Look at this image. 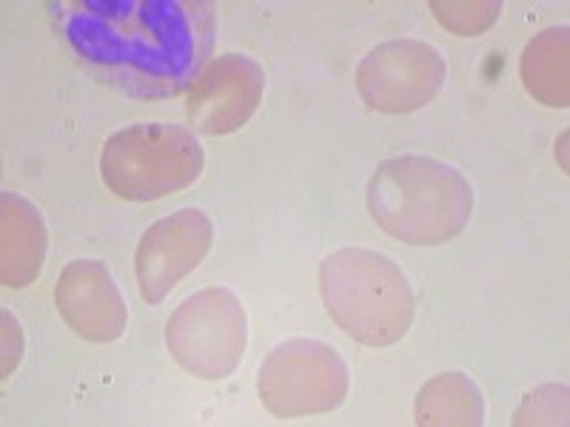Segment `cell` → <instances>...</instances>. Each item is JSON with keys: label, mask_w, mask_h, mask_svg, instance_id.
Listing matches in <instances>:
<instances>
[{"label": "cell", "mask_w": 570, "mask_h": 427, "mask_svg": "<svg viewBox=\"0 0 570 427\" xmlns=\"http://www.w3.org/2000/svg\"><path fill=\"white\" fill-rule=\"evenodd\" d=\"M203 175V146L195 131L171 123L120 129L100 151V177L117 197L155 202L180 195Z\"/></svg>", "instance_id": "obj_4"}, {"label": "cell", "mask_w": 570, "mask_h": 427, "mask_svg": "<svg viewBox=\"0 0 570 427\" xmlns=\"http://www.w3.org/2000/svg\"><path fill=\"white\" fill-rule=\"evenodd\" d=\"M71 38L89 58L135 71L142 80H166L175 89L195 54L197 32L183 3H83Z\"/></svg>", "instance_id": "obj_1"}, {"label": "cell", "mask_w": 570, "mask_h": 427, "mask_svg": "<svg viewBox=\"0 0 570 427\" xmlns=\"http://www.w3.org/2000/svg\"><path fill=\"white\" fill-rule=\"evenodd\" d=\"M166 345L175 363L197 379H226L240 368L248 345V317L228 288L191 294L166 322Z\"/></svg>", "instance_id": "obj_6"}, {"label": "cell", "mask_w": 570, "mask_h": 427, "mask_svg": "<svg viewBox=\"0 0 570 427\" xmlns=\"http://www.w3.org/2000/svg\"><path fill=\"white\" fill-rule=\"evenodd\" d=\"M570 34L568 27H551L528 40L522 52V83L533 100L553 109H564L570 103Z\"/></svg>", "instance_id": "obj_12"}, {"label": "cell", "mask_w": 570, "mask_h": 427, "mask_svg": "<svg viewBox=\"0 0 570 427\" xmlns=\"http://www.w3.org/2000/svg\"><path fill=\"white\" fill-rule=\"evenodd\" d=\"M320 291L331 319L368 348H389L409 334L416 302L394 259L371 248H340L320 266Z\"/></svg>", "instance_id": "obj_3"}, {"label": "cell", "mask_w": 570, "mask_h": 427, "mask_svg": "<svg viewBox=\"0 0 570 427\" xmlns=\"http://www.w3.org/2000/svg\"><path fill=\"white\" fill-rule=\"evenodd\" d=\"M414 416L422 427H476L485 421V401L473 379L448 370L422 385Z\"/></svg>", "instance_id": "obj_13"}, {"label": "cell", "mask_w": 570, "mask_h": 427, "mask_svg": "<svg viewBox=\"0 0 570 427\" xmlns=\"http://www.w3.org/2000/svg\"><path fill=\"white\" fill-rule=\"evenodd\" d=\"M46 226L27 197L0 195V279L7 288H27L46 259Z\"/></svg>", "instance_id": "obj_11"}, {"label": "cell", "mask_w": 570, "mask_h": 427, "mask_svg": "<svg viewBox=\"0 0 570 427\" xmlns=\"http://www.w3.org/2000/svg\"><path fill=\"white\" fill-rule=\"evenodd\" d=\"M368 211L394 240L442 246L471 220L473 188L454 166L434 157H391L371 175Z\"/></svg>", "instance_id": "obj_2"}, {"label": "cell", "mask_w": 570, "mask_h": 427, "mask_svg": "<svg viewBox=\"0 0 570 427\" xmlns=\"http://www.w3.org/2000/svg\"><path fill=\"white\" fill-rule=\"evenodd\" d=\"M431 12H434V18L440 20L442 27L451 29L460 38H476V34H482L497 23L502 3L499 0H480V3H465V0H460V3H454V0L442 3V0H434Z\"/></svg>", "instance_id": "obj_14"}, {"label": "cell", "mask_w": 570, "mask_h": 427, "mask_svg": "<svg viewBox=\"0 0 570 427\" xmlns=\"http://www.w3.org/2000/svg\"><path fill=\"white\" fill-rule=\"evenodd\" d=\"M266 71L248 54L228 52L203 66L186 95V117L200 135L223 137L243 129L263 103Z\"/></svg>", "instance_id": "obj_9"}, {"label": "cell", "mask_w": 570, "mask_h": 427, "mask_svg": "<svg viewBox=\"0 0 570 427\" xmlns=\"http://www.w3.org/2000/svg\"><path fill=\"white\" fill-rule=\"evenodd\" d=\"M562 155V169L568 171V131H562V137L557 140V157Z\"/></svg>", "instance_id": "obj_16"}, {"label": "cell", "mask_w": 570, "mask_h": 427, "mask_svg": "<svg viewBox=\"0 0 570 427\" xmlns=\"http://www.w3.org/2000/svg\"><path fill=\"white\" fill-rule=\"evenodd\" d=\"M212 246L214 222L203 208H180L151 222L135 251L140 297L149 305H160L200 266Z\"/></svg>", "instance_id": "obj_8"}, {"label": "cell", "mask_w": 570, "mask_h": 427, "mask_svg": "<svg viewBox=\"0 0 570 427\" xmlns=\"http://www.w3.org/2000/svg\"><path fill=\"white\" fill-rule=\"evenodd\" d=\"M513 425H568V388L544 385L531 390L513 414Z\"/></svg>", "instance_id": "obj_15"}, {"label": "cell", "mask_w": 570, "mask_h": 427, "mask_svg": "<svg viewBox=\"0 0 570 427\" xmlns=\"http://www.w3.org/2000/svg\"><path fill=\"white\" fill-rule=\"evenodd\" d=\"M55 305L66 325L95 345L117 342L129 328L124 294L100 259H71L58 277Z\"/></svg>", "instance_id": "obj_10"}, {"label": "cell", "mask_w": 570, "mask_h": 427, "mask_svg": "<svg viewBox=\"0 0 570 427\" xmlns=\"http://www.w3.org/2000/svg\"><path fill=\"white\" fill-rule=\"evenodd\" d=\"M351 388L343 356L320 339H288L259 365L257 394L277 419H299L337 410Z\"/></svg>", "instance_id": "obj_5"}, {"label": "cell", "mask_w": 570, "mask_h": 427, "mask_svg": "<svg viewBox=\"0 0 570 427\" xmlns=\"http://www.w3.org/2000/svg\"><path fill=\"white\" fill-rule=\"evenodd\" d=\"M448 78L445 58L425 40L396 38L374 46L356 66L360 98L385 115H409L442 91Z\"/></svg>", "instance_id": "obj_7"}]
</instances>
